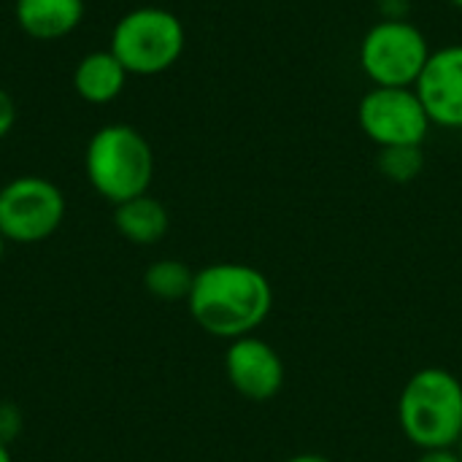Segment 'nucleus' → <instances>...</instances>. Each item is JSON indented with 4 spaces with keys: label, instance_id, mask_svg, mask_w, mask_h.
Listing matches in <instances>:
<instances>
[{
    "label": "nucleus",
    "instance_id": "20e7f679",
    "mask_svg": "<svg viewBox=\"0 0 462 462\" xmlns=\"http://www.w3.org/2000/svg\"><path fill=\"white\" fill-rule=\"evenodd\" d=\"M187 32L181 19L160 5L127 11L111 32V51L130 76H157L179 62Z\"/></svg>",
    "mask_w": 462,
    "mask_h": 462
},
{
    "label": "nucleus",
    "instance_id": "0eeeda50",
    "mask_svg": "<svg viewBox=\"0 0 462 462\" xmlns=\"http://www.w3.org/2000/svg\"><path fill=\"white\" fill-rule=\"evenodd\" d=\"M65 219V195L41 176H19L0 187V233L14 244H38Z\"/></svg>",
    "mask_w": 462,
    "mask_h": 462
},
{
    "label": "nucleus",
    "instance_id": "a211bd4d",
    "mask_svg": "<svg viewBox=\"0 0 462 462\" xmlns=\"http://www.w3.org/2000/svg\"><path fill=\"white\" fill-rule=\"evenodd\" d=\"M284 462H330L328 457H322V455H295V457H290V460Z\"/></svg>",
    "mask_w": 462,
    "mask_h": 462
},
{
    "label": "nucleus",
    "instance_id": "423d86ee",
    "mask_svg": "<svg viewBox=\"0 0 462 462\" xmlns=\"http://www.w3.org/2000/svg\"><path fill=\"white\" fill-rule=\"evenodd\" d=\"M357 125L384 146H422L433 122L414 87H371L357 103Z\"/></svg>",
    "mask_w": 462,
    "mask_h": 462
},
{
    "label": "nucleus",
    "instance_id": "9d476101",
    "mask_svg": "<svg viewBox=\"0 0 462 462\" xmlns=\"http://www.w3.org/2000/svg\"><path fill=\"white\" fill-rule=\"evenodd\" d=\"M16 24L35 41H57L84 19V0H16Z\"/></svg>",
    "mask_w": 462,
    "mask_h": 462
},
{
    "label": "nucleus",
    "instance_id": "412c9836",
    "mask_svg": "<svg viewBox=\"0 0 462 462\" xmlns=\"http://www.w3.org/2000/svg\"><path fill=\"white\" fill-rule=\"evenodd\" d=\"M447 3H452L455 8H462V0H447Z\"/></svg>",
    "mask_w": 462,
    "mask_h": 462
},
{
    "label": "nucleus",
    "instance_id": "9b49d317",
    "mask_svg": "<svg viewBox=\"0 0 462 462\" xmlns=\"http://www.w3.org/2000/svg\"><path fill=\"white\" fill-rule=\"evenodd\" d=\"M125 65L114 57V51H89L79 60L73 70V89L87 103H111L127 84Z\"/></svg>",
    "mask_w": 462,
    "mask_h": 462
},
{
    "label": "nucleus",
    "instance_id": "6e6552de",
    "mask_svg": "<svg viewBox=\"0 0 462 462\" xmlns=\"http://www.w3.org/2000/svg\"><path fill=\"white\" fill-rule=\"evenodd\" d=\"M414 89L436 127L462 130V43L433 49Z\"/></svg>",
    "mask_w": 462,
    "mask_h": 462
},
{
    "label": "nucleus",
    "instance_id": "aec40b11",
    "mask_svg": "<svg viewBox=\"0 0 462 462\" xmlns=\"http://www.w3.org/2000/svg\"><path fill=\"white\" fill-rule=\"evenodd\" d=\"M5 244H8V241H5V236L0 233V260H3V254H5Z\"/></svg>",
    "mask_w": 462,
    "mask_h": 462
},
{
    "label": "nucleus",
    "instance_id": "4468645a",
    "mask_svg": "<svg viewBox=\"0 0 462 462\" xmlns=\"http://www.w3.org/2000/svg\"><path fill=\"white\" fill-rule=\"evenodd\" d=\"M376 168L384 179L395 184L414 181L425 168V152L422 146H384L379 149Z\"/></svg>",
    "mask_w": 462,
    "mask_h": 462
},
{
    "label": "nucleus",
    "instance_id": "f3484780",
    "mask_svg": "<svg viewBox=\"0 0 462 462\" xmlns=\"http://www.w3.org/2000/svg\"><path fill=\"white\" fill-rule=\"evenodd\" d=\"M417 462H462V457L452 449H433V452H425Z\"/></svg>",
    "mask_w": 462,
    "mask_h": 462
},
{
    "label": "nucleus",
    "instance_id": "2eb2a0df",
    "mask_svg": "<svg viewBox=\"0 0 462 462\" xmlns=\"http://www.w3.org/2000/svg\"><path fill=\"white\" fill-rule=\"evenodd\" d=\"M14 125H16V103L5 89H0V138H5Z\"/></svg>",
    "mask_w": 462,
    "mask_h": 462
},
{
    "label": "nucleus",
    "instance_id": "f03ea898",
    "mask_svg": "<svg viewBox=\"0 0 462 462\" xmlns=\"http://www.w3.org/2000/svg\"><path fill=\"white\" fill-rule=\"evenodd\" d=\"M406 439L422 452L452 449L462 441V384L444 368L417 371L398 401Z\"/></svg>",
    "mask_w": 462,
    "mask_h": 462
},
{
    "label": "nucleus",
    "instance_id": "f257e3e1",
    "mask_svg": "<svg viewBox=\"0 0 462 462\" xmlns=\"http://www.w3.org/2000/svg\"><path fill=\"white\" fill-rule=\"evenodd\" d=\"M187 306L206 333L236 341L268 319L273 290L268 276L252 265L214 263L195 273Z\"/></svg>",
    "mask_w": 462,
    "mask_h": 462
},
{
    "label": "nucleus",
    "instance_id": "ddd939ff",
    "mask_svg": "<svg viewBox=\"0 0 462 462\" xmlns=\"http://www.w3.org/2000/svg\"><path fill=\"white\" fill-rule=\"evenodd\" d=\"M195 273L181 260H157L143 273V287L160 300H187Z\"/></svg>",
    "mask_w": 462,
    "mask_h": 462
},
{
    "label": "nucleus",
    "instance_id": "7ed1b4c3",
    "mask_svg": "<svg viewBox=\"0 0 462 462\" xmlns=\"http://www.w3.org/2000/svg\"><path fill=\"white\" fill-rule=\"evenodd\" d=\"M84 171L92 189L108 203L119 206L149 192L154 179V152L141 130L114 122L89 138Z\"/></svg>",
    "mask_w": 462,
    "mask_h": 462
},
{
    "label": "nucleus",
    "instance_id": "1a4fd4ad",
    "mask_svg": "<svg viewBox=\"0 0 462 462\" xmlns=\"http://www.w3.org/2000/svg\"><path fill=\"white\" fill-rule=\"evenodd\" d=\"M225 374L233 390L254 403L276 398L284 384V363L279 352L254 336H244L230 344L225 355Z\"/></svg>",
    "mask_w": 462,
    "mask_h": 462
},
{
    "label": "nucleus",
    "instance_id": "39448f33",
    "mask_svg": "<svg viewBox=\"0 0 462 462\" xmlns=\"http://www.w3.org/2000/svg\"><path fill=\"white\" fill-rule=\"evenodd\" d=\"M430 51L411 19H376L360 38L357 60L374 87H414Z\"/></svg>",
    "mask_w": 462,
    "mask_h": 462
},
{
    "label": "nucleus",
    "instance_id": "6ab92c4d",
    "mask_svg": "<svg viewBox=\"0 0 462 462\" xmlns=\"http://www.w3.org/2000/svg\"><path fill=\"white\" fill-rule=\"evenodd\" d=\"M0 462H11V452L3 441H0Z\"/></svg>",
    "mask_w": 462,
    "mask_h": 462
},
{
    "label": "nucleus",
    "instance_id": "f8f14e48",
    "mask_svg": "<svg viewBox=\"0 0 462 462\" xmlns=\"http://www.w3.org/2000/svg\"><path fill=\"white\" fill-rule=\"evenodd\" d=\"M114 225L122 238L138 246H149L165 238L171 227V217H168V208L146 192V195L119 203L114 211Z\"/></svg>",
    "mask_w": 462,
    "mask_h": 462
},
{
    "label": "nucleus",
    "instance_id": "dca6fc26",
    "mask_svg": "<svg viewBox=\"0 0 462 462\" xmlns=\"http://www.w3.org/2000/svg\"><path fill=\"white\" fill-rule=\"evenodd\" d=\"M382 19H409L411 0H379Z\"/></svg>",
    "mask_w": 462,
    "mask_h": 462
}]
</instances>
